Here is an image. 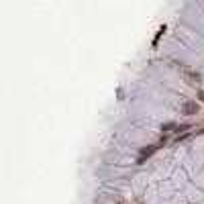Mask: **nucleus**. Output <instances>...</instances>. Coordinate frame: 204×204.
Masks as SVG:
<instances>
[{
  "instance_id": "f257e3e1",
  "label": "nucleus",
  "mask_w": 204,
  "mask_h": 204,
  "mask_svg": "<svg viewBox=\"0 0 204 204\" xmlns=\"http://www.w3.org/2000/svg\"><path fill=\"white\" fill-rule=\"evenodd\" d=\"M192 110H196V104H188V106H186V114H190Z\"/></svg>"
}]
</instances>
